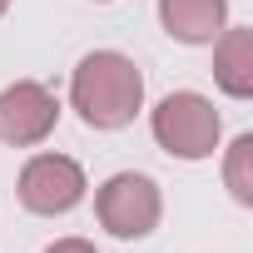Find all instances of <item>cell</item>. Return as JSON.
<instances>
[{
	"label": "cell",
	"mask_w": 253,
	"mask_h": 253,
	"mask_svg": "<svg viewBox=\"0 0 253 253\" xmlns=\"http://www.w3.org/2000/svg\"><path fill=\"white\" fill-rule=\"evenodd\" d=\"M213 80L233 99L253 94V30H228L218 40V50H213Z\"/></svg>",
	"instance_id": "cell-7"
},
{
	"label": "cell",
	"mask_w": 253,
	"mask_h": 253,
	"mask_svg": "<svg viewBox=\"0 0 253 253\" xmlns=\"http://www.w3.org/2000/svg\"><path fill=\"white\" fill-rule=\"evenodd\" d=\"M70 99L89 129H124L144 104V75L129 55L94 50L80 60V70L70 80Z\"/></svg>",
	"instance_id": "cell-1"
},
{
	"label": "cell",
	"mask_w": 253,
	"mask_h": 253,
	"mask_svg": "<svg viewBox=\"0 0 253 253\" xmlns=\"http://www.w3.org/2000/svg\"><path fill=\"white\" fill-rule=\"evenodd\" d=\"M159 209H164L159 204V184L149 174H114V179H104V189L94 199V213H99V223L114 238H144V233H154Z\"/></svg>",
	"instance_id": "cell-3"
},
{
	"label": "cell",
	"mask_w": 253,
	"mask_h": 253,
	"mask_svg": "<svg viewBox=\"0 0 253 253\" xmlns=\"http://www.w3.org/2000/svg\"><path fill=\"white\" fill-rule=\"evenodd\" d=\"M159 20L174 40L209 45L228 20V0H159Z\"/></svg>",
	"instance_id": "cell-6"
},
{
	"label": "cell",
	"mask_w": 253,
	"mask_h": 253,
	"mask_svg": "<svg viewBox=\"0 0 253 253\" xmlns=\"http://www.w3.org/2000/svg\"><path fill=\"white\" fill-rule=\"evenodd\" d=\"M45 253H94V248H89L84 238H60V243H50Z\"/></svg>",
	"instance_id": "cell-9"
},
{
	"label": "cell",
	"mask_w": 253,
	"mask_h": 253,
	"mask_svg": "<svg viewBox=\"0 0 253 253\" xmlns=\"http://www.w3.org/2000/svg\"><path fill=\"white\" fill-rule=\"evenodd\" d=\"M84 199V169L65 154H35L20 169V204L30 213H70Z\"/></svg>",
	"instance_id": "cell-4"
},
{
	"label": "cell",
	"mask_w": 253,
	"mask_h": 253,
	"mask_svg": "<svg viewBox=\"0 0 253 253\" xmlns=\"http://www.w3.org/2000/svg\"><path fill=\"white\" fill-rule=\"evenodd\" d=\"M5 10H10V0H0V15H5Z\"/></svg>",
	"instance_id": "cell-10"
},
{
	"label": "cell",
	"mask_w": 253,
	"mask_h": 253,
	"mask_svg": "<svg viewBox=\"0 0 253 253\" xmlns=\"http://www.w3.org/2000/svg\"><path fill=\"white\" fill-rule=\"evenodd\" d=\"M55 119H60V104L35 80H20V84H10L5 94H0V139L15 144V149L40 144L55 129Z\"/></svg>",
	"instance_id": "cell-5"
},
{
	"label": "cell",
	"mask_w": 253,
	"mask_h": 253,
	"mask_svg": "<svg viewBox=\"0 0 253 253\" xmlns=\"http://www.w3.org/2000/svg\"><path fill=\"white\" fill-rule=\"evenodd\" d=\"M154 139L174 159H209L218 149V109L204 94L179 89L154 109Z\"/></svg>",
	"instance_id": "cell-2"
},
{
	"label": "cell",
	"mask_w": 253,
	"mask_h": 253,
	"mask_svg": "<svg viewBox=\"0 0 253 253\" xmlns=\"http://www.w3.org/2000/svg\"><path fill=\"white\" fill-rule=\"evenodd\" d=\"M223 179H228V194L238 204H253V134H238L233 139L228 164H223Z\"/></svg>",
	"instance_id": "cell-8"
}]
</instances>
